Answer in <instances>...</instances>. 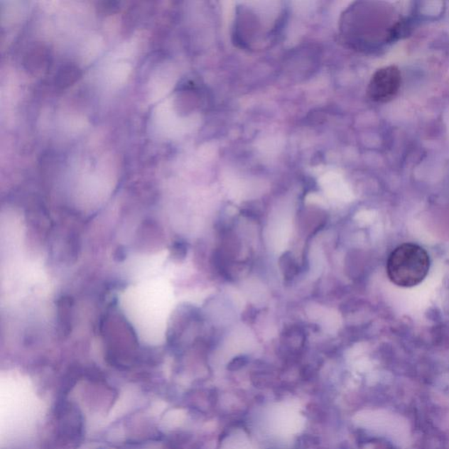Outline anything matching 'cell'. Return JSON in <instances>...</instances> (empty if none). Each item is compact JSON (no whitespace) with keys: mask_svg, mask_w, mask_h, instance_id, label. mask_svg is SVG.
<instances>
[{"mask_svg":"<svg viewBox=\"0 0 449 449\" xmlns=\"http://www.w3.org/2000/svg\"><path fill=\"white\" fill-rule=\"evenodd\" d=\"M430 258L428 252L413 243L396 247L387 260V275L399 287L418 286L428 276Z\"/></svg>","mask_w":449,"mask_h":449,"instance_id":"cell-1","label":"cell"},{"mask_svg":"<svg viewBox=\"0 0 449 449\" xmlns=\"http://www.w3.org/2000/svg\"><path fill=\"white\" fill-rule=\"evenodd\" d=\"M58 328L59 335L65 337L70 335L71 330V308L72 299L63 297L58 301Z\"/></svg>","mask_w":449,"mask_h":449,"instance_id":"cell-3","label":"cell"},{"mask_svg":"<svg viewBox=\"0 0 449 449\" xmlns=\"http://www.w3.org/2000/svg\"><path fill=\"white\" fill-rule=\"evenodd\" d=\"M401 85V73L396 66L384 67L373 75L368 87L369 98L375 102L391 100Z\"/></svg>","mask_w":449,"mask_h":449,"instance_id":"cell-2","label":"cell"}]
</instances>
